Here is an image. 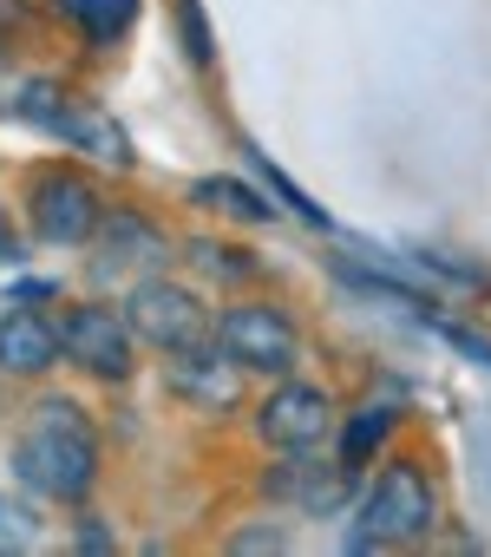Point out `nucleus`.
I'll return each instance as SVG.
<instances>
[{"label": "nucleus", "instance_id": "obj_1", "mask_svg": "<svg viewBox=\"0 0 491 557\" xmlns=\"http://www.w3.org/2000/svg\"><path fill=\"white\" fill-rule=\"evenodd\" d=\"M14 479L47 505H79L99 479V426L79 400H40L14 426Z\"/></svg>", "mask_w": 491, "mask_h": 557}, {"label": "nucleus", "instance_id": "obj_2", "mask_svg": "<svg viewBox=\"0 0 491 557\" xmlns=\"http://www.w3.org/2000/svg\"><path fill=\"white\" fill-rule=\"evenodd\" d=\"M125 315H131L138 342L158 348V355H171V361L216 342V322H210L203 296L184 289V283H171V275H138V289L125 296Z\"/></svg>", "mask_w": 491, "mask_h": 557}, {"label": "nucleus", "instance_id": "obj_3", "mask_svg": "<svg viewBox=\"0 0 491 557\" xmlns=\"http://www.w3.org/2000/svg\"><path fill=\"white\" fill-rule=\"evenodd\" d=\"M432 524H439V498H432L426 472L400 459V466H387V472L374 479V492L361 498V531H354V544H419Z\"/></svg>", "mask_w": 491, "mask_h": 557}, {"label": "nucleus", "instance_id": "obj_4", "mask_svg": "<svg viewBox=\"0 0 491 557\" xmlns=\"http://www.w3.org/2000/svg\"><path fill=\"white\" fill-rule=\"evenodd\" d=\"M27 216H34V236L40 243H60V249H79L99 236L105 223V203H99V184L66 171V164H47L34 184H27Z\"/></svg>", "mask_w": 491, "mask_h": 557}, {"label": "nucleus", "instance_id": "obj_5", "mask_svg": "<svg viewBox=\"0 0 491 557\" xmlns=\"http://www.w3.org/2000/svg\"><path fill=\"white\" fill-rule=\"evenodd\" d=\"M60 355L73 368H86L92 381H125L138 368V329L125 309H105V302H73L60 315Z\"/></svg>", "mask_w": 491, "mask_h": 557}, {"label": "nucleus", "instance_id": "obj_6", "mask_svg": "<svg viewBox=\"0 0 491 557\" xmlns=\"http://www.w3.org/2000/svg\"><path fill=\"white\" fill-rule=\"evenodd\" d=\"M216 348L242 368V374H295L302 361V335L282 309L269 302H236L216 315Z\"/></svg>", "mask_w": 491, "mask_h": 557}, {"label": "nucleus", "instance_id": "obj_7", "mask_svg": "<svg viewBox=\"0 0 491 557\" xmlns=\"http://www.w3.org/2000/svg\"><path fill=\"white\" fill-rule=\"evenodd\" d=\"M328 426H335V400H328L322 387H309V381H282V387L256 407V433H263L269 446H282V453L322 446Z\"/></svg>", "mask_w": 491, "mask_h": 557}, {"label": "nucleus", "instance_id": "obj_8", "mask_svg": "<svg viewBox=\"0 0 491 557\" xmlns=\"http://www.w3.org/2000/svg\"><path fill=\"white\" fill-rule=\"evenodd\" d=\"M99 275H125V269H138V275H158L164 269V256H171V243H164V230L158 223H144V216H131V210H112L105 223H99Z\"/></svg>", "mask_w": 491, "mask_h": 557}, {"label": "nucleus", "instance_id": "obj_9", "mask_svg": "<svg viewBox=\"0 0 491 557\" xmlns=\"http://www.w3.org/2000/svg\"><path fill=\"white\" fill-rule=\"evenodd\" d=\"M60 361V322H47L40 309H8L0 315V374H47Z\"/></svg>", "mask_w": 491, "mask_h": 557}, {"label": "nucleus", "instance_id": "obj_10", "mask_svg": "<svg viewBox=\"0 0 491 557\" xmlns=\"http://www.w3.org/2000/svg\"><path fill=\"white\" fill-rule=\"evenodd\" d=\"M53 92L47 86H34V99H27V119H40L47 132H60L66 145H79V151H92V158H112V164H131V151H125V132L118 125H105V119H92V112H73L66 106V92H60V106H47Z\"/></svg>", "mask_w": 491, "mask_h": 557}, {"label": "nucleus", "instance_id": "obj_11", "mask_svg": "<svg viewBox=\"0 0 491 557\" xmlns=\"http://www.w3.org/2000/svg\"><path fill=\"white\" fill-rule=\"evenodd\" d=\"M236 374H242V368H236L229 355H223V361H216L210 348L177 355V387H184L197 407H229V400H236Z\"/></svg>", "mask_w": 491, "mask_h": 557}, {"label": "nucleus", "instance_id": "obj_12", "mask_svg": "<svg viewBox=\"0 0 491 557\" xmlns=\"http://www.w3.org/2000/svg\"><path fill=\"white\" fill-rule=\"evenodd\" d=\"M190 197H197V203H210V210H223V216H236V223H269V216H276L250 184H236V177H203Z\"/></svg>", "mask_w": 491, "mask_h": 557}, {"label": "nucleus", "instance_id": "obj_13", "mask_svg": "<svg viewBox=\"0 0 491 557\" xmlns=\"http://www.w3.org/2000/svg\"><path fill=\"white\" fill-rule=\"evenodd\" d=\"M60 8L79 21V34L86 40H99V47H112L125 27H131V14H138V0H60Z\"/></svg>", "mask_w": 491, "mask_h": 557}, {"label": "nucleus", "instance_id": "obj_14", "mask_svg": "<svg viewBox=\"0 0 491 557\" xmlns=\"http://www.w3.org/2000/svg\"><path fill=\"white\" fill-rule=\"evenodd\" d=\"M387 426H393V413H387V407L354 413V420H348V433H341V466H348V472H361V466H367V453L387 440Z\"/></svg>", "mask_w": 491, "mask_h": 557}, {"label": "nucleus", "instance_id": "obj_15", "mask_svg": "<svg viewBox=\"0 0 491 557\" xmlns=\"http://www.w3.org/2000/svg\"><path fill=\"white\" fill-rule=\"evenodd\" d=\"M40 544V524L21 498H0V550H34Z\"/></svg>", "mask_w": 491, "mask_h": 557}, {"label": "nucleus", "instance_id": "obj_16", "mask_svg": "<svg viewBox=\"0 0 491 557\" xmlns=\"http://www.w3.org/2000/svg\"><path fill=\"white\" fill-rule=\"evenodd\" d=\"M190 256H197L210 275H216V269H223V275H250V262H236L242 249H223V243H190Z\"/></svg>", "mask_w": 491, "mask_h": 557}, {"label": "nucleus", "instance_id": "obj_17", "mask_svg": "<svg viewBox=\"0 0 491 557\" xmlns=\"http://www.w3.org/2000/svg\"><path fill=\"white\" fill-rule=\"evenodd\" d=\"M184 34H190V60H210V47H203V21H197V0H184Z\"/></svg>", "mask_w": 491, "mask_h": 557}, {"label": "nucleus", "instance_id": "obj_18", "mask_svg": "<svg viewBox=\"0 0 491 557\" xmlns=\"http://www.w3.org/2000/svg\"><path fill=\"white\" fill-rule=\"evenodd\" d=\"M236 550H282V531H250V537H236Z\"/></svg>", "mask_w": 491, "mask_h": 557}]
</instances>
